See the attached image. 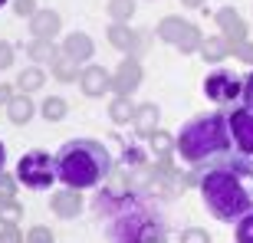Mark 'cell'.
Wrapping results in <instances>:
<instances>
[{"label":"cell","mask_w":253,"mask_h":243,"mask_svg":"<svg viewBox=\"0 0 253 243\" xmlns=\"http://www.w3.org/2000/svg\"><path fill=\"white\" fill-rule=\"evenodd\" d=\"M181 243H211V234H207L204 227H188L181 234Z\"/></svg>","instance_id":"31"},{"label":"cell","mask_w":253,"mask_h":243,"mask_svg":"<svg viewBox=\"0 0 253 243\" xmlns=\"http://www.w3.org/2000/svg\"><path fill=\"white\" fill-rule=\"evenodd\" d=\"M17 194V174H0V201H13Z\"/></svg>","instance_id":"30"},{"label":"cell","mask_w":253,"mask_h":243,"mask_svg":"<svg viewBox=\"0 0 253 243\" xmlns=\"http://www.w3.org/2000/svg\"><path fill=\"white\" fill-rule=\"evenodd\" d=\"M234 56H237V59H244V63H250V66H253V43H250V40H247V43H240V46L234 49Z\"/></svg>","instance_id":"35"},{"label":"cell","mask_w":253,"mask_h":243,"mask_svg":"<svg viewBox=\"0 0 253 243\" xmlns=\"http://www.w3.org/2000/svg\"><path fill=\"white\" fill-rule=\"evenodd\" d=\"M10 99H13V85L0 82V105H10Z\"/></svg>","instance_id":"37"},{"label":"cell","mask_w":253,"mask_h":243,"mask_svg":"<svg viewBox=\"0 0 253 243\" xmlns=\"http://www.w3.org/2000/svg\"><path fill=\"white\" fill-rule=\"evenodd\" d=\"M33 115H37V105H33L30 92H20V95H13V99H10V105H7V119L13 122V125H27Z\"/></svg>","instance_id":"15"},{"label":"cell","mask_w":253,"mask_h":243,"mask_svg":"<svg viewBox=\"0 0 253 243\" xmlns=\"http://www.w3.org/2000/svg\"><path fill=\"white\" fill-rule=\"evenodd\" d=\"M3 3H10V0H0V7H3Z\"/></svg>","instance_id":"40"},{"label":"cell","mask_w":253,"mask_h":243,"mask_svg":"<svg viewBox=\"0 0 253 243\" xmlns=\"http://www.w3.org/2000/svg\"><path fill=\"white\" fill-rule=\"evenodd\" d=\"M178 155L188 161L191 168H207L214 161H224L234 155V141H230V125L227 112H201L178 135Z\"/></svg>","instance_id":"2"},{"label":"cell","mask_w":253,"mask_h":243,"mask_svg":"<svg viewBox=\"0 0 253 243\" xmlns=\"http://www.w3.org/2000/svg\"><path fill=\"white\" fill-rule=\"evenodd\" d=\"M234 53L230 49V43H227L224 37H204V43H201V59L204 63H220V59H227Z\"/></svg>","instance_id":"20"},{"label":"cell","mask_w":253,"mask_h":243,"mask_svg":"<svg viewBox=\"0 0 253 243\" xmlns=\"http://www.w3.org/2000/svg\"><path fill=\"white\" fill-rule=\"evenodd\" d=\"M63 53L66 56H73L79 66H85L89 59H92V53H95V43H92V37L89 33H69V37L63 40Z\"/></svg>","instance_id":"13"},{"label":"cell","mask_w":253,"mask_h":243,"mask_svg":"<svg viewBox=\"0 0 253 243\" xmlns=\"http://www.w3.org/2000/svg\"><path fill=\"white\" fill-rule=\"evenodd\" d=\"M20 217H23V207L17 204V197L0 201V224H20Z\"/></svg>","instance_id":"27"},{"label":"cell","mask_w":253,"mask_h":243,"mask_svg":"<svg viewBox=\"0 0 253 243\" xmlns=\"http://www.w3.org/2000/svg\"><path fill=\"white\" fill-rule=\"evenodd\" d=\"M227 125H230V141H234V155L250 161L253 158V109L237 105L227 109Z\"/></svg>","instance_id":"7"},{"label":"cell","mask_w":253,"mask_h":243,"mask_svg":"<svg viewBox=\"0 0 253 243\" xmlns=\"http://www.w3.org/2000/svg\"><path fill=\"white\" fill-rule=\"evenodd\" d=\"M23 49H27V56L33 59V63H53V59L63 53V46H56L53 40H30Z\"/></svg>","instance_id":"19"},{"label":"cell","mask_w":253,"mask_h":243,"mask_svg":"<svg viewBox=\"0 0 253 243\" xmlns=\"http://www.w3.org/2000/svg\"><path fill=\"white\" fill-rule=\"evenodd\" d=\"M49 210L59 217V220H73V217L83 214V194L76 187H63L49 197Z\"/></svg>","instance_id":"12"},{"label":"cell","mask_w":253,"mask_h":243,"mask_svg":"<svg viewBox=\"0 0 253 243\" xmlns=\"http://www.w3.org/2000/svg\"><path fill=\"white\" fill-rule=\"evenodd\" d=\"M17 181L20 184H27L30 191H43V187H49L56 178V158L49 155V151L43 148H33L27 151L23 158H20L17 164Z\"/></svg>","instance_id":"5"},{"label":"cell","mask_w":253,"mask_h":243,"mask_svg":"<svg viewBox=\"0 0 253 243\" xmlns=\"http://www.w3.org/2000/svg\"><path fill=\"white\" fill-rule=\"evenodd\" d=\"M10 7H13V13H17V17H33V13H37V0H10Z\"/></svg>","instance_id":"32"},{"label":"cell","mask_w":253,"mask_h":243,"mask_svg":"<svg viewBox=\"0 0 253 243\" xmlns=\"http://www.w3.org/2000/svg\"><path fill=\"white\" fill-rule=\"evenodd\" d=\"M184 30H188V20H184V17H174V13H171V17H165L158 27H155V37H158L161 43H171V46H178L181 37H184Z\"/></svg>","instance_id":"14"},{"label":"cell","mask_w":253,"mask_h":243,"mask_svg":"<svg viewBox=\"0 0 253 243\" xmlns=\"http://www.w3.org/2000/svg\"><path fill=\"white\" fill-rule=\"evenodd\" d=\"M217 27H220V37L230 43V49H237L240 43H247V20L237 13L234 7H220L214 13Z\"/></svg>","instance_id":"8"},{"label":"cell","mask_w":253,"mask_h":243,"mask_svg":"<svg viewBox=\"0 0 253 243\" xmlns=\"http://www.w3.org/2000/svg\"><path fill=\"white\" fill-rule=\"evenodd\" d=\"M148 145H151V151H155V158H171V155L178 151V138H174L171 131H165V128L151 131Z\"/></svg>","instance_id":"22"},{"label":"cell","mask_w":253,"mask_h":243,"mask_svg":"<svg viewBox=\"0 0 253 243\" xmlns=\"http://www.w3.org/2000/svg\"><path fill=\"white\" fill-rule=\"evenodd\" d=\"M112 171V155L95 138H73L56 151V178L66 187H99Z\"/></svg>","instance_id":"3"},{"label":"cell","mask_w":253,"mask_h":243,"mask_svg":"<svg viewBox=\"0 0 253 243\" xmlns=\"http://www.w3.org/2000/svg\"><path fill=\"white\" fill-rule=\"evenodd\" d=\"M49 69H53V79H56V82H79V76H83L79 63H76L73 56H66V53H59V56L49 63Z\"/></svg>","instance_id":"17"},{"label":"cell","mask_w":253,"mask_h":243,"mask_svg":"<svg viewBox=\"0 0 253 243\" xmlns=\"http://www.w3.org/2000/svg\"><path fill=\"white\" fill-rule=\"evenodd\" d=\"M105 13L115 20V23H128L135 17V0H109L105 3Z\"/></svg>","instance_id":"25"},{"label":"cell","mask_w":253,"mask_h":243,"mask_svg":"<svg viewBox=\"0 0 253 243\" xmlns=\"http://www.w3.org/2000/svg\"><path fill=\"white\" fill-rule=\"evenodd\" d=\"M201 43H204V37H201V30L194 27V23H188V30H184V37H181L178 49L188 56V53H201Z\"/></svg>","instance_id":"26"},{"label":"cell","mask_w":253,"mask_h":243,"mask_svg":"<svg viewBox=\"0 0 253 243\" xmlns=\"http://www.w3.org/2000/svg\"><path fill=\"white\" fill-rule=\"evenodd\" d=\"M13 56H17V49H13V43H7V40H0V69H10V66H13Z\"/></svg>","instance_id":"34"},{"label":"cell","mask_w":253,"mask_h":243,"mask_svg":"<svg viewBox=\"0 0 253 243\" xmlns=\"http://www.w3.org/2000/svg\"><path fill=\"white\" fill-rule=\"evenodd\" d=\"M17 85H20V92L33 95V92H40V89L46 85V73H43L40 66H27V69L17 76Z\"/></svg>","instance_id":"23"},{"label":"cell","mask_w":253,"mask_h":243,"mask_svg":"<svg viewBox=\"0 0 253 243\" xmlns=\"http://www.w3.org/2000/svg\"><path fill=\"white\" fill-rule=\"evenodd\" d=\"M237 243H253V210L247 217H240L237 220V234H234Z\"/></svg>","instance_id":"28"},{"label":"cell","mask_w":253,"mask_h":243,"mask_svg":"<svg viewBox=\"0 0 253 243\" xmlns=\"http://www.w3.org/2000/svg\"><path fill=\"white\" fill-rule=\"evenodd\" d=\"M141 63L135 56H128V59H122L119 63V69L112 73V92L115 95H135V89L141 85Z\"/></svg>","instance_id":"9"},{"label":"cell","mask_w":253,"mask_h":243,"mask_svg":"<svg viewBox=\"0 0 253 243\" xmlns=\"http://www.w3.org/2000/svg\"><path fill=\"white\" fill-rule=\"evenodd\" d=\"M3 161H7V148H3V141H0V174H3Z\"/></svg>","instance_id":"39"},{"label":"cell","mask_w":253,"mask_h":243,"mask_svg":"<svg viewBox=\"0 0 253 243\" xmlns=\"http://www.w3.org/2000/svg\"><path fill=\"white\" fill-rule=\"evenodd\" d=\"M158 119H161V112H158V105L155 102H141L138 105V112H135V131H138L141 138H148L151 131H158Z\"/></svg>","instance_id":"16"},{"label":"cell","mask_w":253,"mask_h":243,"mask_svg":"<svg viewBox=\"0 0 253 243\" xmlns=\"http://www.w3.org/2000/svg\"><path fill=\"white\" fill-rule=\"evenodd\" d=\"M105 40H109L115 49L131 53V49H135V40H138V33H135L131 27H125V23H115V20H112V27L105 30Z\"/></svg>","instance_id":"18"},{"label":"cell","mask_w":253,"mask_h":243,"mask_svg":"<svg viewBox=\"0 0 253 243\" xmlns=\"http://www.w3.org/2000/svg\"><path fill=\"white\" fill-rule=\"evenodd\" d=\"M109 240L112 243H168V220L155 210L141 191L128 194L115 207H109Z\"/></svg>","instance_id":"4"},{"label":"cell","mask_w":253,"mask_h":243,"mask_svg":"<svg viewBox=\"0 0 253 243\" xmlns=\"http://www.w3.org/2000/svg\"><path fill=\"white\" fill-rule=\"evenodd\" d=\"M244 105H247V109H253V73L247 76V85H244Z\"/></svg>","instance_id":"36"},{"label":"cell","mask_w":253,"mask_h":243,"mask_svg":"<svg viewBox=\"0 0 253 243\" xmlns=\"http://www.w3.org/2000/svg\"><path fill=\"white\" fill-rule=\"evenodd\" d=\"M181 3H184V7H191V10H201V7H204V0H181Z\"/></svg>","instance_id":"38"},{"label":"cell","mask_w":253,"mask_h":243,"mask_svg":"<svg viewBox=\"0 0 253 243\" xmlns=\"http://www.w3.org/2000/svg\"><path fill=\"white\" fill-rule=\"evenodd\" d=\"M40 115H43L46 122H63L66 115H69V102L59 99V95H49V99L40 102Z\"/></svg>","instance_id":"24"},{"label":"cell","mask_w":253,"mask_h":243,"mask_svg":"<svg viewBox=\"0 0 253 243\" xmlns=\"http://www.w3.org/2000/svg\"><path fill=\"white\" fill-rule=\"evenodd\" d=\"M244 85H247V79H240L237 73L217 69V73H211L204 79V95L214 105H230V102H237V99H244Z\"/></svg>","instance_id":"6"},{"label":"cell","mask_w":253,"mask_h":243,"mask_svg":"<svg viewBox=\"0 0 253 243\" xmlns=\"http://www.w3.org/2000/svg\"><path fill=\"white\" fill-rule=\"evenodd\" d=\"M0 243H23V234L17 230V224H0Z\"/></svg>","instance_id":"33"},{"label":"cell","mask_w":253,"mask_h":243,"mask_svg":"<svg viewBox=\"0 0 253 243\" xmlns=\"http://www.w3.org/2000/svg\"><path fill=\"white\" fill-rule=\"evenodd\" d=\"M59 30H63V17L56 10H46L40 7L33 17H30V37L33 40H56Z\"/></svg>","instance_id":"11"},{"label":"cell","mask_w":253,"mask_h":243,"mask_svg":"<svg viewBox=\"0 0 253 243\" xmlns=\"http://www.w3.org/2000/svg\"><path fill=\"white\" fill-rule=\"evenodd\" d=\"M135 112H138V105H131V95H115L112 102H109V119H112L115 125L135 122Z\"/></svg>","instance_id":"21"},{"label":"cell","mask_w":253,"mask_h":243,"mask_svg":"<svg viewBox=\"0 0 253 243\" xmlns=\"http://www.w3.org/2000/svg\"><path fill=\"white\" fill-rule=\"evenodd\" d=\"M27 243H56V237H53L49 227L37 224V227H30V230H27Z\"/></svg>","instance_id":"29"},{"label":"cell","mask_w":253,"mask_h":243,"mask_svg":"<svg viewBox=\"0 0 253 243\" xmlns=\"http://www.w3.org/2000/svg\"><path fill=\"white\" fill-rule=\"evenodd\" d=\"M79 89H83V95H89V99H99V95H105L112 89V73H109L105 66L85 63L83 76H79Z\"/></svg>","instance_id":"10"},{"label":"cell","mask_w":253,"mask_h":243,"mask_svg":"<svg viewBox=\"0 0 253 243\" xmlns=\"http://www.w3.org/2000/svg\"><path fill=\"white\" fill-rule=\"evenodd\" d=\"M201 197H204L207 210L220 220V224H237L240 217L253 210V168L247 158H230L214 161L201 168Z\"/></svg>","instance_id":"1"}]
</instances>
